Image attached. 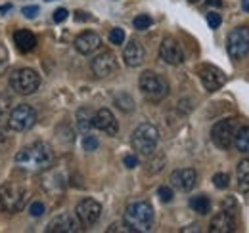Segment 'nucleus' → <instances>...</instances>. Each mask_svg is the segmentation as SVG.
Returning <instances> with one entry per match:
<instances>
[{
    "label": "nucleus",
    "mask_w": 249,
    "mask_h": 233,
    "mask_svg": "<svg viewBox=\"0 0 249 233\" xmlns=\"http://www.w3.org/2000/svg\"><path fill=\"white\" fill-rule=\"evenodd\" d=\"M159 56L165 63L169 65H180L184 61V54H182V48L178 46V42L171 36H167L161 46H159Z\"/></svg>",
    "instance_id": "4468645a"
},
{
    "label": "nucleus",
    "mask_w": 249,
    "mask_h": 233,
    "mask_svg": "<svg viewBox=\"0 0 249 233\" xmlns=\"http://www.w3.org/2000/svg\"><path fill=\"white\" fill-rule=\"evenodd\" d=\"M238 130V118H224L218 120L211 130V140L218 149H228L234 146V136Z\"/></svg>",
    "instance_id": "6e6552de"
},
{
    "label": "nucleus",
    "mask_w": 249,
    "mask_h": 233,
    "mask_svg": "<svg viewBox=\"0 0 249 233\" xmlns=\"http://www.w3.org/2000/svg\"><path fill=\"white\" fill-rule=\"evenodd\" d=\"M75 214H77V218L81 220V224L85 228H90L102 216V204L98 201H94V199H83L81 203L77 204Z\"/></svg>",
    "instance_id": "9b49d317"
},
{
    "label": "nucleus",
    "mask_w": 249,
    "mask_h": 233,
    "mask_svg": "<svg viewBox=\"0 0 249 233\" xmlns=\"http://www.w3.org/2000/svg\"><path fill=\"white\" fill-rule=\"evenodd\" d=\"M197 75H199V81H201V84L205 86L207 92H217L218 88H222L226 83L224 73L215 65H199Z\"/></svg>",
    "instance_id": "9d476101"
},
{
    "label": "nucleus",
    "mask_w": 249,
    "mask_h": 233,
    "mask_svg": "<svg viewBox=\"0 0 249 233\" xmlns=\"http://www.w3.org/2000/svg\"><path fill=\"white\" fill-rule=\"evenodd\" d=\"M234 230H236V222L228 210H222L211 218V224H209L211 233H232Z\"/></svg>",
    "instance_id": "a211bd4d"
},
{
    "label": "nucleus",
    "mask_w": 249,
    "mask_h": 233,
    "mask_svg": "<svg viewBox=\"0 0 249 233\" xmlns=\"http://www.w3.org/2000/svg\"><path fill=\"white\" fill-rule=\"evenodd\" d=\"M152 17L150 16H146V14H140V16H136L134 17V21H132V25H134V29H138V31H146V29H150L152 27Z\"/></svg>",
    "instance_id": "393cba45"
},
{
    "label": "nucleus",
    "mask_w": 249,
    "mask_h": 233,
    "mask_svg": "<svg viewBox=\"0 0 249 233\" xmlns=\"http://www.w3.org/2000/svg\"><path fill=\"white\" fill-rule=\"evenodd\" d=\"M21 14H23L27 19H33V17H36V14H38V8H36V6H25V8L21 10Z\"/></svg>",
    "instance_id": "f704fd0d"
},
{
    "label": "nucleus",
    "mask_w": 249,
    "mask_h": 233,
    "mask_svg": "<svg viewBox=\"0 0 249 233\" xmlns=\"http://www.w3.org/2000/svg\"><path fill=\"white\" fill-rule=\"evenodd\" d=\"M190 208L197 214H207L211 210V201L205 197V195H197V197H192L190 199Z\"/></svg>",
    "instance_id": "b1692460"
},
{
    "label": "nucleus",
    "mask_w": 249,
    "mask_h": 233,
    "mask_svg": "<svg viewBox=\"0 0 249 233\" xmlns=\"http://www.w3.org/2000/svg\"><path fill=\"white\" fill-rule=\"evenodd\" d=\"M242 8L249 14V0H242Z\"/></svg>",
    "instance_id": "a19ab883"
},
{
    "label": "nucleus",
    "mask_w": 249,
    "mask_h": 233,
    "mask_svg": "<svg viewBox=\"0 0 249 233\" xmlns=\"http://www.w3.org/2000/svg\"><path fill=\"white\" fill-rule=\"evenodd\" d=\"M52 161H54L52 147L44 142H35L31 146L23 147L21 151H18L16 155V165L27 172H42L50 168Z\"/></svg>",
    "instance_id": "f257e3e1"
},
{
    "label": "nucleus",
    "mask_w": 249,
    "mask_h": 233,
    "mask_svg": "<svg viewBox=\"0 0 249 233\" xmlns=\"http://www.w3.org/2000/svg\"><path fill=\"white\" fill-rule=\"evenodd\" d=\"M67 16H69V12H67L65 8H58V10L54 12V21H56V23H62V21L67 19Z\"/></svg>",
    "instance_id": "473e14b6"
},
{
    "label": "nucleus",
    "mask_w": 249,
    "mask_h": 233,
    "mask_svg": "<svg viewBox=\"0 0 249 233\" xmlns=\"http://www.w3.org/2000/svg\"><path fill=\"white\" fill-rule=\"evenodd\" d=\"M81 230H83L81 220L77 216H73V214H67V212L58 214L56 218H52L48 228H46L48 233H79Z\"/></svg>",
    "instance_id": "f8f14e48"
},
{
    "label": "nucleus",
    "mask_w": 249,
    "mask_h": 233,
    "mask_svg": "<svg viewBox=\"0 0 249 233\" xmlns=\"http://www.w3.org/2000/svg\"><path fill=\"white\" fill-rule=\"evenodd\" d=\"M123 226L126 232L132 233H144L150 232L154 226V208L146 201H136L130 203L124 210Z\"/></svg>",
    "instance_id": "f03ea898"
},
{
    "label": "nucleus",
    "mask_w": 249,
    "mask_h": 233,
    "mask_svg": "<svg viewBox=\"0 0 249 233\" xmlns=\"http://www.w3.org/2000/svg\"><path fill=\"white\" fill-rule=\"evenodd\" d=\"M144 58H146V52L142 48V44L138 40H130L123 50V59L128 67H140L144 63Z\"/></svg>",
    "instance_id": "6ab92c4d"
},
{
    "label": "nucleus",
    "mask_w": 249,
    "mask_h": 233,
    "mask_svg": "<svg viewBox=\"0 0 249 233\" xmlns=\"http://www.w3.org/2000/svg\"><path fill=\"white\" fill-rule=\"evenodd\" d=\"M115 103H117V107H121L123 111H132V109H134V101H132V98H130L128 94H119V96L115 98Z\"/></svg>",
    "instance_id": "a878e982"
},
{
    "label": "nucleus",
    "mask_w": 249,
    "mask_h": 233,
    "mask_svg": "<svg viewBox=\"0 0 249 233\" xmlns=\"http://www.w3.org/2000/svg\"><path fill=\"white\" fill-rule=\"evenodd\" d=\"M234 146L240 153H249V126H238L234 136Z\"/></svg>",
    "instance_id": "412c9836"
},
{
    "label": "nucleus",
    "mask_w": 249,
    "mask_h": 233,
    "mask_svg": "<svg viewBox=\"0 0 249 233\" xmlns=\"http://www.w3.org/2000/svg\"><path fill=\"white\" fill-rule=\"evenodd\" d=\"M207 6H215V8H220V6H222V0H207Z\"/></svg>",
    "instance_id": "4c0bfd02"
},
{
    "label": "nucleus",
    "mask_w": 249,
    "mask_h": 233,
    "mask_svg": "<svg viewBox=\"0 0 249 233\" xmlns=\"http://www.w3.org/2000/svg\"><path fill=\"white\" fill-rule=\"evenodd\" d=\"M83 147H85V151H96L98 149V140L90 134H87L83 138Z\"/></svg>",
    "instance_id": "7c9ffc66"
},
{
    "label": "nucleus",
    "mask_w": 249,
    "mask_h": 233,
    "mask_svg": "<svg viewBox=\"0 0 249 233\" xmlns=\"http://www.w3.org/2000/svg\"><path fill=\"white\" fill-rule=\"evenodd\" d=\"M188 2H192V4H196V2H199V0H188Z\"/></svg>",
    "instance_id": "79ce46f5"
},
{
    "label": "nucleus",
    "mask_w": 249,
    "mask_h": 233,
    "mask_svg": "<svg viewBox=\"0 0 249 233\" xmlns=\"http://www.w3.org/2000/svg\"><path fill=\"white\" fill-rule=\"evenodd\" d=\"M75 19H77V21H85V19H89V16H85V12H77Z\"/></svg>",
    "instance_id": "e433bc0d"
},
{
    "label": "nucleus",
    "mask_w": 249,
    "mask_h": 233,
    "mask_svg": "<svg viewBox=\"0 0 249 233\" xmlns=\"http://www.w3.org/2000/svg\"><path fill=\"white\" fill-rule=\"evenodd\" d=\"M138 86L142 90V94L150 100V101H163L167 96H169V84L163 77H159L154 71H144L140 75V81H138Z\"/></svg>",
    "instance_id": "39448f33"
},
{
    "label": "nucleus",
    "mask_w": 249,
    "mask_h": 233,
    "mask_svg": "<svg viewBox=\"0 0 249 233\" xmlns=\"http://www.w3.org/2000/svg\"><path fill=\"white\" fill-rule=\"evenodd\" d=\"M197 182V172L194 168H178L171 174V183L180 189V191H190Z\"/></svg>",
    "instance_id": "f3484780"
},
{
    "label": "nucleus",
    "mask_w": 249,
    "mask_h": 233,
    "mask_svg": "<svg viewBox=\"0 0 249 233\" xmlns=\"http://www.w3.org/2000/svg\"><path fill=\"white\" fill-rule=\"evenodd\" d=\"M92 126L106 132L107 136H115L119 132V124H117L115 116L109 109H98L92 116Z\"/></svg>",
    "instance_id": "2eb2a0df"
},
{
    "label": "nucleus",
    "mask_w": 249,
    "mask_h": 233,
    "mask_svg": "<svg viewBox=\"0 0 249 233\" xmlns=\"http://www.w3.org/2000/svg\"><path fill=\"white\" fill-rule=\"evenodd\" d=\"M100 46H102V38H100L94 31H85V33H81V34L75 38V50H77L79 54H83V56L92 54Z\"/></svg>",
    "instance_id": "dca6fc26"
},
{
    "label": "nucleus",
    "mask_w": 249,
    "mask_h": 233,
    "mask_svg": "<svg viewBox=\"0 0 249 233\" xmlns=\"http://www.w3.org/2000/svg\"><path fill=\"white\" fill-rule=\"evenodd\" d=\"M159 142V130L152 122H142L136 126V130L132 132V149L136 151V155L140 157H152Z\"/></svg>",
    "instance_id": "7ed1b4c3"
},
{
    "label": "nucleus",
    "mask_w": 249,
    "mask_h": 233,
    "mask_svg": "<svg viewBox=\"0 0 249 233\" xmlns=\"http://www.w3.org/2000/svg\"><path fill=\"white\" fill-rule=\"evenodd\" d=\"M228 56L236 61L244 59L249 54V27H238L228 33L226 38Z\"/></svg>",
    "instance_id": "0eeeda50"
},
{
    "label": "nucleus",
    "mask_w": 249,
    "mask_h": 233,
    "mask_svg": "<svg viewBox=\"0 0 249 233\" xmlns=\"http://www.w3.org/2000/svg\"><path fill=\"white\" fill-rule=\"evenodd\" d=\"M157 197H159L163 203H171L173 197H175V193H173V189H171L169 185H159V189H157Z\"/></svg>",
    "instance_id": "bb28decb"
},
{
    "label": "nucleus",
    "mask_w": 249,
    "mask_h": 233,
    "mask_svg": "<svg viewBox=\"0 0 249 233\" xmlns=\"http://www.w3.org/2000/svg\"><path fill=\"white\" fill-rule=\"evenodd\" d=\"M36 122V113L31 105H18L8 118V128L14 132H27Z\"/></svg>",
    "instance_id": "1a4fd4ad"
},
{
    "label": "nucleus",
    "mask_w": 249,
    "mask_h": 233,
    "mask_svg": "<svg viewBox=\"0 0 249 233\" xmlns=\"http://www.w3.org/2000/svg\"><path fill=\"white\" fill-rule=\"evenodd\" d=\"M14 42H16V46H18V50L19 52H31L35 50V46H36V36L33 34L31 31L27 29H19L14 33Z\"/></svg>",
    "instance_id": "aec40b11"
},
{
    "label": "nucleus",
    "mask_w": 249,
    "mask_h": 233,
    "mask_svg": "<svg viewBox=\"0 0 249 233\" xmlns=\"http://www.w3.org/2000/svg\"><path fill=\"white\" fill-rule=\"evenodd\" d=\"M48 2H50V0H48Z\"/></svg>",
    "instance_id": "37998d69"
},
{
    "label": "nucleus",
    "mask_w": 249,
    "mask_h": 233,
    "mask_svg": "<svg viewBox=\"0 0 249 233\" xmlns=\"http://www.w3.org/2000/svg\"><path fill=\"white\" fill-rule=\"evenodd\" d=\"M207 23H209V27H211V29H218V27H220V23H222V19H220V16H218V14L211 12V14L207 16Z\"/></svg>",
    "instance_id": "2f4dec72"
},
{
    "label": "nucleus",
    "mask_w": 249,
    "mask_h": 233,
    "mask_svg": "<svg viewBox=\"0 0 249 233\" xmlns=\"http://www.w3.org/2000/svg\"><path fill=\"white\" fill-rule=\"evenodd\" d=\"M109 42H111V44H115V46L123 44L124 42V31L119 29V27L111 29V33H109Z\"/></svg>",
    "instance_id": "cd10ccee"
},
{
    "label": "nucleus",
    "mask_w": 249,
    "mask_h": 233,
    "mask_svg": "<svg viewBox=\"0 0 249 233\" xmlns=\"http://www.w3.org/2000/svg\"><path fill=\"white\" fill-rule=\"evenodd\" d=\"M238 187L240 191H249V159H244L238 165Z\"/></svg>",
    "instance_id": "5701e85b"
},
{
    "label": "nucleus",
    "mask_w": 249,
    "mask_h": 233,
    "mask_svg": "<svg viewBox=\"0 0 249 233\" xmlns=\"http://www.w3.org/2000/svg\"><path fill=\"white\" fill-rule=\"evenodd\" d=\"M123 163L126 168H136L138 166V157L136 155H126L123 159Z\"/></svg>",
    "instance_id": "72a5a7b5"
},
{
    "label": "nucleus",
    "mask_w": 249,
    "mask_h": 233,
    "mask_svg": "<svg viewBox=\"0 0 249 233\" xmlns=\"http://www.w3.org/2000/svg\"><path fill=\"white\" fill-rule=\"evenodd\" d=\"M213 183H215L217 189H226L228 187V174H224V172L215 174L213 176Z\"/></svg>",
    "instance_id": "c85d7f7f"
},
{
    "label": "nucleus",
    "mask_w": 249,
    "mask_h": 233,
    "mask_svg": "<svg viewBox=\"0 0 249 233\" xmlns=\"http://www.w3.org/2000/svg\"><path fill=\"white\" fill-rule=\"evenodd\" d=\"M90 69L98 79H106L109 75H113L117 71V59L113 56V52H102L92 59Z\"/></svg>",
    "instance_id": "ddd939ff"
},
{
    "label": "nucleus",
    "mask_w": 249,
    "mask_h": 233,
    "mask_svg": "<svg viewBox=\"0 0 249 233\" xmlns=\"http://www.w3.org/2000/svg\"><path fill=\"white\" fill-rule=\"evenodd\" d=\"M6 107H8V98H6L4 94H0V116L4 115V111H6Z\"/></svg>",
    "instance_id": "c9c22d12"
},
{
    "label": "nucleus",
    "mask_w": 249,
    "mask_h": 233,
    "mask_svg": "<svg viewBox=\"0 0 249 233\" xmlns=\"http://www.w3.org/2000/svg\"><path fill=\"white\" fill-rule=\"evenodd\" d=\"M10 86H12V90H16L18 94H21V96H29V94H35L38 90L40 77H38L36 71H33L29 67H23V69H18V71L12 73Z\"/></svg>",
    "instance_id": "423d86ee"
},
{
    "label": "nucleus",
    "mask_w": 249,
    "mask_h": 233,
    "mask_svg": "<svg viewBox=\"0 0 249 233\" xmlns=\"http://www.w3.org/2000/svg\"><path fill=\"white\" fill-rule=\"evenodd\" d=\"M27 203V191L19 183L6 182L0 185V212H19Z\"/></svg>",
    "instance_id": "20e7f679"
},
{
    "label": "nucleus",
    "mask_w": 249,
    "mask_h": 233,
    "mask_svg": "<svg viewBox=\"0 0 249 233\" xmlns=\"http://www.w3.org/2000/svg\"><path fill=\"white\" fill-rule=\"evenodd\" d=\"M12 10V4H4V6H0V14H6V12H10Z\"/></svg>",
    "instance_id": "58836bf2"
},
{
    "label": "nucleus",
    "mask_w": 249,
    "mask_h": 233,
    "mask_svg": "<svg viewBox=\"0 0 249 233\" xmlns=\"http://www.w3.org/2000/svg\"><path fill=\"white\" fill-rule=\"evenodd\" d=\"M44 210H46V206L40 203V201H35V203L29 206V214H31L33 218H40V216L44 214Z\"/></svg>",
    "instance_id": "c756f323"
},
{
    "label": "nucleus",
    "mask_w": 249,
    "mask_h": 233,
    "mask_svg": "<svg viewBox=\"0 0 249 233\" xmlns=\"http://www.w3.org/2000/svg\"><path fill=\"white\" fill-rule=\"evenodd\" d=\"M92 116H94L92 111H90L89 107H83V109L77 111V126H79V130H81L83 134H89V130L94 128Z\"/></svg>",
    "instance_id": "4be33fe9"
},
{
    "label": "nucleus",
    "mask_w": 249,
    "mask_h": 233,
    "mask_svg": "<svg viewBox=\"0 0 249 233\" xmlns=\"http://www.w3.org/2000/svg\"><path fill=\"white\" fill-rule=\"evenodd\" d=\"M182 232H184V233H186V232H199V228H197V226H190V228H184Z\"/></svg>",
    "instance_id": "ea45409f"
}]
</instances>
